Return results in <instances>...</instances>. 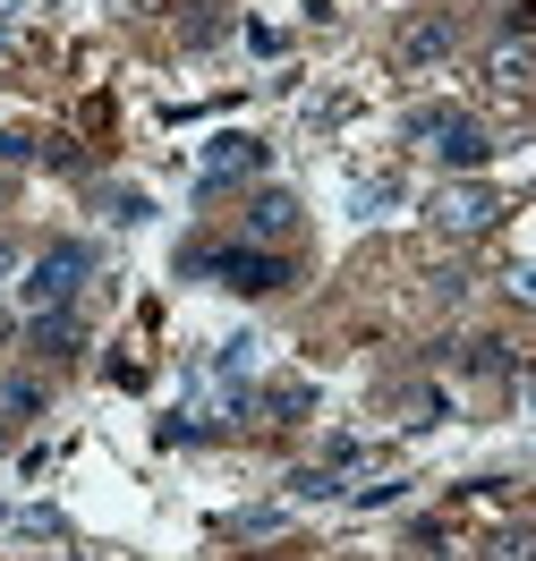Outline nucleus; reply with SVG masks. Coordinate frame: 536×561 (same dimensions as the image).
I'll use <instances>...</instances> for the list:
<instances>
[{
  "label": "nucleus",
  "instance_id": "nucleus-16",
  "mask_svg": "<svg viewBox=\"0 0 536 561\" xmlns=\"http://www.w3.org/2000/svg\"><path fill=\"white\" fill-rule=\"evenodd\" d=\"M0 196H9V171H0Z\"/></svg>",
  "mask_w": 536,
  "mask_h": 561
},
{
  "label": "nucleus",
  "instance_id": "nucleus-2",
  "mask_svg": "<svg viewBox=\"0 0 536 561\" xmlns=\"http://www.w3.org/2000/svg\"><path fill=\"white\" fill-rule=\"evenodd\" d=\"M85 273H94V247H85V239H60V247H43L35 264H26V280H18L26 316H43V307H77Z\"/></svg>",
  "mask_w": 536,
  "mask_h": 561
},
{
  "label": "nucleus",
  "instance_id": "nucleus-15",
  "mask_svg": "<svg viewBox=\"0 0 536 561\" xmlns=\"http://www.w3.org/2000/svg\"><path fill=\"white\" fill-rule=\"evenodd\" d=\"M18 273V239H0V280Z\"/></svg>",
  "mask_w": 536,
  "mask_h": 561
},
{
  "label": "nucleus",
  "instance_id": "nucleus-5",
  "mask_svg": "<svg viewBox=\"0 0 536 561\" xmlns=\"http://www.w3.org/2000/svg\"><path fill=\"white\" fill-rule=\"evenodd\" d=\"M452 51H460V18H452V9L409 18V26H400V43H392L400 69H434V60H452Z\"/></svg>",
  "mask_w": 536,
  "mask_h": 561
},
{
  "label": "nucleus",
  "instance_id": "nucleus-14",
  "mask_svg": "<svg viewBox=\"0 0 536 561\" xmlns=\"http://www.w3.org/2000/svg\"><path fill=\"white\" fill-rule=\"evenodd\" d=\"M26 153H35V145H26V137H9V128H0V171H9V162H26Z\"/></svg>",
  "mask_w": 536,
  "mask_h": 561
},
{
  "label": "nucleus",
  "instance_id": "nucleus-1",
  "mask_svg": "<svg viewBox=\"0 0 536 561\" xmlns=\"http://www.w3.org/2000/svg\"><path fill=\"white\" fill-rule=\"evenodd\" d=\"M400 128H409V137L426 145V153L443 162V171H486V162H494V137H486V128H477L468 111H452V103H426V111H409Z\"/></svg>",
  "mask_w": 536,
  "mask_h": 561
},
{
  "label": "nucleus",
  "instance_id": "nucleus-12",
  "mask_svg": "<svg viewBox=\"0 0 536 561\" xmlns=\"http://www.w3.org/2000/svg\"><path fill=\"white\" fill-rule=\"evenodd\" d=\"M502 289H511L520 307H536V264H511V273H502Z\"/></svg>",
  "mask_w": 536,
  "mask_h": 561
},
{
  "label": "nucleus",
  "instance_id": "nucleus-7",
  "mask_svg": "<svg viewBox=\"0 0 536 561\" xmlns=\"http://www.w3.org/2000/svg\"><path fill=\"white\" fill-rule=\"evenodd\" d=\"M248 230H255L264 247H273V239H289V230H298V196H282V187H264V196L248 205Z\"/></svg>",
  "mask_w": 536,
  "mask_h": 561
},
{
  "label": "nucleus",
  "instance_id": "nucleus-6",
  "mask_svg": "<svg viewBox=\"0 0 536 561\" xmlns=\"http://www.w3.org/2000/svg\"><path fill=\"white\" fill-rule=\"evenodd\" d=\"M26 341H35L43 357H77L85 350V323H77V307H43V316L26 323Z\"/></svg>",
  "mask_w": 536,
  "mask_h": 561
},
{
  "label": "nucleus",
  "instance_id": "nucleus-8",
  "mask_svg": "<svg viewBox=\"0 0 536 561\" xmlns=\"http://www.w3.org/2000/svg\"><path fill=\"white\" fill-rule=\"evenodd\" d=\"M486 77H494L502 94H520V85H536V43H494V60H486Z\"/></svg>",
  "mask_w": 536,
  "mask_h": 561
},
{
  "label": "nucleus",
  "instance_id": "nucleus-9",
  "mask_svg": "<svg viewBox=\"0 0 536 561\" xmlns=\"http://www.w3.org/2000/svg\"><path fill=\"white\" fill-rule=\"evenodd\" d=\"M307 409H316V383H307V375H282V383L264 391V417H282V425H298Z\"/></svg>",
  "mask_w": 536,
  "mask_h": 561
},
{
  "label": "nucleus",
  "instance_id": "nucleus-4",
  "mask_svg": "<svg viewBox=\"0 0 536 561\" xmlns=\"http://www.w3.org/2000/svg\"><path fill=\"white\" fill-rule=\"evenodd\" d=\"M196 273H214L221 289H248V298H264V289H282L289 264L273 255V247H221V255H187Z\"/></svg>",
  "mask_w": 536,
  "mask_h": 561
},
{
  "label": "nucleus",
  "instance_id": "nucleus-11",
  "mask_svg": "<svg viewBox=\"0 0 536 561\" xmlns=\"http://www.w3.org/2000/svg\"><path fill=\"white\" fill-rule=\"evenodd\" d=\"M289 493H307V502H323V493H341V477H323V468H298V477H289Z\"/></svg>",
  "mask_w": 536,
  "mask_h": 561
},
{
  "label": "nucleus",
  "instance_id": "nucleus-3",
  "mask_svg": "<svg viewBox=\"0 0 536 561\" xmlns=\"http://www.w3.org/2000/svg\"><path fill=\"white\" fill-rule=\"evenodd\" d=\"M426 221L443 230V239H477V230H494V221H502V196L486 187V179H452V187H434Z\"/></svg>",
  "mask_w": 536,
  "mask_h": 561
},
{
  "label": "nucleus",
  "instance_id": "nucleus-13",
  "mask_svg": "<svg viewBox=\"0 0 536 561\" xmlns=\"http://www.w3.org/2000/svg\"><path fill=\"white\" fill-rule=\"evenodd\" d=\"M0 409H9V417H26V409H43V391L35 383H9V391H0Z\"/></svg>",
  "mask_w": 536,
  "mask_h": 561
},
{
  "label": "nucleus",
  "instance_id": "nucleus-10",
  "mask_svg": "<svg viewBox=\"0 0 536 561\" xmlns=\"http://www.w3.org/2000/svg\"><path fill=\"white\" fill-rule=\"evenodd\" d=\"M255 162H264V145L255 137H221L214 153H205V179H230V171H255Z\"/></svg>",
  "mask_w": 536,
  "mask_h": 561
}]
</instances>
